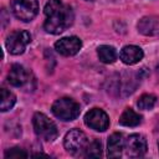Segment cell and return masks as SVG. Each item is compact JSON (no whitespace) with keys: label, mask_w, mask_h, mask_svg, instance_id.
<instances>
[{"label":"cell","mask_w":159,"mask_h":159,"mask_svg":"<svg viewBox=\"0 0 159 159\" xmlns=\"http://www.w3.org/2000/svg\"><path fill=\"white\" fill-rule=\"evenodd\" d=\"M43 12L47 16L43 22V29L46 32L52 35L63 32L73 24L75 20L72 7L63 4L61 0H47Z\"/></svg>","instance_id":"1"},{"label":"cell","mask_w":159,"mask_h":159,"mask_svg":"<svg viewBox=\"0 0 159 159\" xmlns=\"http://www.w3.org/2000/svg\"><path fill=\"white\" fill-rule=\"evenodd\" d=\"M51 111L53 113L55 117H57L61 120L68 122V120H73L80 116V104L68 97H63L60 98L57 101L53 102Z\"/></svg>","instance_id":"2"},{"label":"cell","mask_w":159,"mask_h":159,"mask_svg":"<svg viewBox=\"0 0 159 159\" xmlns=\"http://www.w3.org/2000/svg\"><path fill=\"white\" fill-rule=\"evenodd\" d=\"M32 125H34L35 133L47 142H53L58 135L56 124L43 113L37 112L34 114Z\"/></svg>","instance_id":"3"},{"label":"cell","mask_w":159,"mask_h":159,"mask_svg":"<svg viewBox=\"0 0 159 159\" xmlns=\"http://www.w3.org/2000/svg\"><path fill=\"white\" fill-rule=\"evenodd\" d=\"M12 14L21 21H31L39 12V1L37 0H12L11 1Z\"/></svg>","instance_id":"4"},{"label":"cell","mask_w":159,"mask_h":159,"mask_svg":"<svg viewBox=\"0 0 159 159\" xmlns=\"http://www.w3.org/2000/svg\"><path fill=\"white\" fill-rule=\"evenodd\" d=\"M31 42V35L26 30H17L11 32L5 41L6 48L11 55H21L24 53L26 46Z\"/></svg>","instance_id":"5"},{"label":"cell","mask_w":159,"mask_h":159,"mask_svg":"<svg viewBox=\"0 0 159 159\" xmlns=\"http://www.w3.org/2000/svg\"><path fill=\"white\" fill-rule=\"evenodd\" d=\"M88 144L87 135L80 130V129H71L66 133L63 139V147L65 149L71 154H78L82 150L86 149Z\"/></svg>","instance_id":"6"},{"label":"cell","mask_w":159,"mask_h":159,"mask_svg":"<svg viewBox=\"0 0 159 159\" xmlns=\"http://www.w3.org/2000/svg\"><path fill=\"white\" fill-rule=\"evenodd\" d=\"M84 123L93 130L104 132L109 127V117L101 108H93L84 116Z\"/></svg>","instance_id":"7"},{"label":"cell","mask_w":159,"mask_h":159,"mask_svg":"<svg viewBox=\"0 0 159 159\" xmlns=\"http://www.w3.org/2000/svg\"><path fill=\"white\" fill-rule=\"evenodd\" d=\"M147 140L142 134H130L124 142V149L128 157L140 158L147 153Z\"/></svg>","instance_id":"8"},{"label":"cell","mask_w":159,"mask_h":159,"mask_svg":"<svg viewBox=\"0 0 159 159\" xmlns=\"http://www.w3.org/2000/svg\"><path fill=\"white\" fill-rule=\"evenodd\" d=\"M82 47V41L77 36L62 37L55 42V50L63 56H73Z\"/></svg>","instance_id":"9"},{"label":"cell","mask_w":159,"mask_h":159,"mask_svg":"<svg viewBox=\"0 0 159 159\" xmlns=\"http://www.w3.org/2000/svg\"><path fill=\"white\" fill-rule=\"evenodd\" d=\"M7 82L14 87H24L29 83V72L21 65L15 63L9 71Z\"/></svg>","instance_id":"10"},{"label":"cell","mask_w":159,"mask_h":159,"mask_svg":"<svg viewBox=\"0 0 159 159\" xmlns=\"http://www.w3.org/2000/svg\"><path fill=\"white\" fill-rule=\"evenodd\" d=\"M138 31L144 36H157L159 35V19L157 16H144L137 24Z\"/></svg>","instance_id":"11"},{"label":"cell","mask_w":159,"mask_h":159,"mask_svg":"<svg viewBox=\"0 0 159 159\" xmlns=\"http://www.w3.org/2000/svg\"><path fill=\"white\" fill-rule=\"evenodd\" d=\"M144 53H143V50L138 46H134V45H128V46H124L120 52H119V58L122 60L123 63L125 65H134V63H138L142 58H143Z\"/></svg>","instance_id":"12"},{"label":"cell","mask_w":159,"mask_h":159,"mask_svg":"<svg viewBox=\"0 0 159 159\" xmlns=\"http://www.w3.org/2000/svg\"><path fill=\"white\" fill-rule=\"evenodd\" d=\"M124 139L120 133H113L108 138L107 144V155L109 158H119L124 149Z\"/></svg>","instance_id":"13"},{"label":"cell","mask_w":159,"mask_h":159,"mask_svg":"<svg viewBox=\"0 0 159 159\" xmlns=\"http://www.w3.org/2000/svg\"><path fill=\"white\" fill-rule=\"evenodd\" d=\"M142 122V117L132 108H125L119 117V123L124 127H135Z\"/></svg>","instance_id":"14"},{"label":"cell","mask_w":159,"mask_h":159,"mask_svg":"<svg viewBox=\"0 0 159 159\" xmlns=\"http://www.w3.org/2000/svg\"><path fill=\"white\" fill-rule=\"evenodd\" d=\"M97 55L101 62L103 63H113L117 60V51L113 46L109 45H102L97 48Z\"/></svg>","instance_id":"15"},{"label":"cell","mask_w":159,"mask_h":159,"mask_svg":"<svg viewBox=\"0 0 159 159\" xmlns=\"http://www.w3.org/2000/svg\"><path fill=\"white\" fill-rule=\"evenodd\" d=\"M1 93V101H0V109L1 112H6L9 109H11L16 102V97L12 92L7 91L6 88H1L0 91Z\"/></svg>","instance_id":"16"},{"label":"cell","mask_w":159,"mask_h":159,"mask_svg":"<svg viewBox=\"0 0 159 159\" xmlns=\"http://www.w3.org/2000/svg\"><path fill=\"white\" fill-rule=\"evenodd\" d=\"M84 155L89 158H99L102 157V143L98 139H93L91 143L87 144L84 149Z\"/></svg>","instance_id":"17"},{"label":"cell","mask_w":159,"mask_h":159,"mask_svg":"<svg viewBox=\"0 0 159 159\" xmlns=\"http://www.w3.org/2000/svg\"><path fill=\"white\" fill-rule=\"evenodd\" d=\"M157 103V98L154 94H142L137 102V106L139 109H143V111H149L152 109Z\"/></svg>","instance_id":"18"},{"label":"cell","mask_w":159,"mask_h":159,"mask_svg":"<svg viewBox=\"0 0 159 159\" xmlns=\"http://www.w3.org/2000/svg\"><path fill=\"white\" fill-rule=\"evenodd\" d=\"M26 158L27 157V153L24 152V149L21 148H11L9 150L5 152V158Z\"/></svg>","instance_id":"19"},{"label":"cell","mask_w":159,"mask_h":159,"mask_svg":"<svg viewBox=\"0 0 159 159\" xmlns=\"http://www.w3.org/2000/svg\"><path fill=\"white\" fill-rule=\"evenodd\" d=\"M155 71H157V75L159 76V63L157 65V67H155Z\"/></svg>","instance_id":"20"}]
</instances>
